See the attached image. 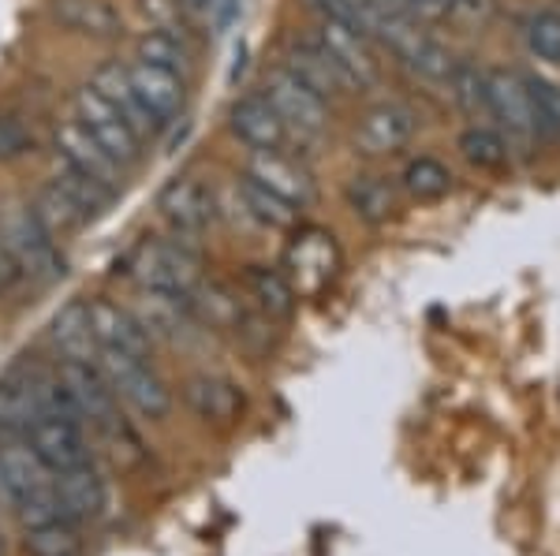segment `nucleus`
<instances>
[{"instance_id": "obj_25", "label": "nucleus", "mask_w": 560, "mask_h": 556, "mask_svg": "<svg viewBox=\"0 0 560 556\" xmlns=\"http://www.w3.org/2000/svg\"><path fill=\"white\" fill-rule=\"evenodd\" d=\"M49 340H52V347H57L60 363H94L97 340H94V329H90L86 303H68V307L52 318Z\"/></svg>"}, {"instance_id": "obj_39", "label": "nucleus", "mask_w": 560, "mask_h": 556, "mask_svg": "<svg viewBox=\"0 0 560 556\" xmlns=\"http://www.w3.org/2000/svg\"><path fill=\"white\" fill-rule=\"evenodd\" d=\"M34 150L31 128L12 113H0V161H20Z\"/></svg>"}, {"instance_id": "obj_6", "label": "nucleus", "mask_w": 560, "mask_h": 556, "mask_svg": "<svg viewBox=\"0 0 560 556\" xmlns=\"http://www.w3.org/2000/svg\"><path fill=\"white\" fill-rule=\"evenodd\" d=\"M325 52L340 64V71L351 79L355 90H377L382 86V60H377L374 38L355 23L345 20H322L318 34H314Z\"/></svg>"}, {"instance_id": "obj_34", "label": "nucleus", "mask_w": 560, "mask_h": 556, "mask_svg": "<svg viewBox=\"0 0 560 556\" xmlns=\"http://www.w3.org/2000/svg\"><path fill=\"white\" fill-rule=\"evenodd\" d=\"M52 179H57V184L65 187V191L71 194V199H75L79 205H83L90 221H97V217H102V213L113 210V202H116V191H113V187L97 184L94 176L79 173V168L65 165V161H60V165H57V176H52Z\"/></svg>"}, {"instance_id": "obj_26", "label": "nucleus", "mask_w": 560, "mask_h": 556, "mask_svg": "<svg viewBox=\"0 0 560 556\" xmlns=\"http://www.w3.org/2000/svg\"><path fill=\"white\" fill-rule=\"evenodd\" d=\"M236 199L243 205V213H247L250 221H258L261 228H295L300 224V205H292L288 199H280V194H273L269 187H261L258 179L243 176L236 179Z\"/></svg>"}, {"instance_id": "obj_13", "label": "nucleus", "mask_w": 560, "mask_h": 556, "mask_svg": "<svg viewBox=\"0 0 560 556\" xmlns=\"http://www.w3.org/2000/svg\"><path fill=\"white\" fill-rule=\"evenodd\" d=\"M90 86H94L97 94H102L105 102L131 123V131L139 134L142 142L158 139L161 128H165V123L158 120V113L142 102V94L135 90L131 75H128V64H120V60H108V64L97 68L94 79H90Z\"/></svg>"}, {"instance_id": "obj_1", "label": "nucleus", "mask_w": 560, "mask_h": 556, "mask_svg": "<svg viewBox=\"0 0 560 556\" xmlns=\"http://www.w3.org/2000/svg\"><path fill=\"white\" fill-rule=\"evenodd\" d=\"M0 244L12 255L15 269L34 276V281L49 284L57 276H65V258L57 250V239L38 224V217L31 213V202H8L0 210Z\"/></svg>"}, {"instance_id": "obj_35", "label": "nucleus", "mask_w": 560, "mask_h": 556, "mask_svg": "<svg viewBox=\"0 0 560 556\" xmlns=\"http://www.w3.org/2000/svg\"><path fill=\"white\" fill-rule=\"evenodd\" d=\"M23 545L31 556H79L83 553L79 523H71V519H52V523H45V527H31Z\"/></svg>"}, {"instance_id": "obj_9", "label": "nucleus", "mask_w": 560, "mask_h": 556, "mask_svg": "<svg viewBox=\"0 0 560 556\" xmlns=\"http://www.w3.org/2000/svg\"><path fill=\"white\" fill-rule=\"evenodd\" d=\"M158 210H161V217L168 221V228H173L176 236H187V239L202 236L217 217L213 191L198 176L168 179L165 191L158 194Z\"/></svg>"}, {"instance_id": "obj_29", "label": "nucleus", "mask_w": 560, "mask_h": 556, "mask_svg": "<svg viewBox=\"0 0 560 556\" xmlns=\"http://www.w3.org/2000/svg\"><path fill=\"white\" fill-rule=\"evenodd\" d=\"M191 310H195V318L206 321V326L232 329V333H236L243 314H247L240 303V295L232 288H224V284H202V281H198L191 292Z\"/></svg>"}, {"instance_id": "obj_37", "label": "nucleus", "mask_w": 560, "mask_h": 556, "mask_svg": "<svg viewBox=\"0 0 560 556\" xmlns=\"http://www.w3.org/2000/svg\"><path fill=\"white\" fill-rule=\"evenodd\" d=\"M530 102H535L538 139H560V86L541 75H527Z\"/></svg>"}, {"instance_id": "obj_42", "label": "nucleus", "mask_w": 560, "mask_h": 556, "mask_svg": "<svg viewBox=\"0 0 560 556\" xmlns=\"http://www.w3.org/2000/svg\"><path fill=\"white\" fill-rule=\"evenodd\" d=\"M20 276V269H15V262H12V255L4 250V244H0V288H8V284Z\"/></svg>"}, {"instance_id": "obj_33", "label": "nucleus", "mask_w": 560, "mask_h": 556, "mask_svg": "<svg viewBox=\"0 0 560 556\" xmlns=\"http://www.w3.org/2000/svg\"><path fill=\"white\" fill-rule=\"evenodd\" d=\"M400 184L415 202H441L445 194H453V173L438 157H415L404 168Z\"/></svg>"}, {"instance_id": "obj_40", "label": "nucleus", "mask_w": 560, "mask_h": 556, "mask_svg": "<svg viewBox=\"0 0 560 556\" xmlns=\"http://www.w3.org/2000/svg\"><path fill=\"white\" fill-rule=\"evenodd\" d=\"M179 4L187 8L191 20H202L206 26H213V31H224L240 12V0H179Z\"/></svg>"}, {"instance_id": "obj_12", "label": "nucleus", "mask_w": 560, "mask_h": 556, "mask_svg": "<svg viewBox=\"0 0 560 556\" xmlns=\"http://www.w3.org/2000/svg\"><path fill=\"white\" fill-rule=\"evenodd\" d=\"M52 486H57V474L45 468L31 441L0 445V505L15 512V505H23L26 497Z\"/></svg>"}, {"instance_id": "obj_15", "label": "nucleus", "mask_w": 560, "mask_h": 556, "mask_svg": "<svg viewBox=\"0 0 560 556\" xmlns=\"http://www.w3.org/2000/svg\"><path fill=\"white\" fill-rule=\"evenodd\" d=\"M86 314H90V329H94V340H97V352H124V355L150 358L153 336L142 329L135 310L120 307V303H113V299H94V303H86Z\"/></svg>"}, {"instance_id": "obj_24", "label": "nucleus", "mask_w": 560, "mask_h": 556, "mask_svg": "<svg viewBox=\"0 0 560 556\" xmlns=\"http://www.w3.org/2000/svg\"><path fill=\"white\" fill-rule=\"evenodd\" d=\"M31 213L38 217V224H42L45 232H49L52 239H68V236H75V232H83L86 224H90L86 210L75 199H71V194L57 184V179H49V184H42L38 191H34Z\"/></svg>"}, {"instance_id": "obj_28", "label": "nucleus", "mask_w": 560, "mask_h": 556, "mask_svg": "<svg viewBox=\"0 0 560 556\" xmlns=\"http://www.w3.org/2000/svg\"><path fill=\"white\" fill-rule=\"evenodd\" d=\"M247 292L250 299H255V307L266 314L269 321H284L295 314V288L288 284L284 273H277V269L269 265H250L247 269Z\"/></svg>"}, {"instance_id": "obj_8", "label": "nucleus", "mask_w": 560, "mask_h": 556, "mask_svg": "<svg viewBox=\"0 0 560 556\" xmlns=\"http://www.w3.org/2000/svg\"><path fill=\"white\" fill-rule=\"evenodd\" d=\"M490 83V116L501 120V128L509 131L512 142L527 146L538 139V120H535V102H530L527 75L512 68H490L486 71Z\"/></svg>"}, {"instance_id": "obj_23", "label": "nucleus", "mask_w": 560, "mask_h": 556, "mask_svg": "<svg viewBox=\"0 0 560 556\" xmlns=\"http://www.w3.org/2000/svg\"><path fill=\"white\" fill-rule=\"evenodd\" d=\"M52 15L60 26L94 42H113L124 34V20L108 0H52Z\"/></svg>"}, {"instance_id": "obj_27", "label": "nucleus", "mask_w": 560, "mask_h": 556, "mask_svg": "<svg viewBox=\"0 0 560 556\" xmlns=\"http://www.w3.org/2000/svg\"><path fill=\"white\" fill-rule=\"evenodd\" d=\"M348 205L363 224H374L382 228L396 217V187L388 184L385 176H374V173H363V176H351L348 184Z\"/></svg>"}, {"instance_id": "obj_32", "label": "nucleus", "mask_w": 560, "mask_h": 556, "mask_svg": "<svg viewBox=\"0 0 560 556\" xmlns=\"http://www.w3.org/2000/svg\"><path fill=\"white\" fill-rule=\"evenodd\" d=\"M135 60H147V64L173 68L179 75H187V71L195 68V45L184 38H173V34L147 31L135 42Z\"/></svg>"}, {"instance_id": "obj_10", "label": "nucleus", "mask_w": 560, "mask_h": 556, "mask_svg": "<svg viewBox=\"0 0 560 556\" xmlns=\"http://www.w3.org/2000/svg\"><path fill=\"white\" fill-rule=\"evenodd\" d=\"M280 64L292 71V75L300 79L306 90H314L325 105L337 102V97L359 94V90L351 86V79L340 71L337 60L325 52V45L318 38H295L284 49V60H280Z\"/></svg>"}, {"instance_id": "obj_3", "label": "nucleus", "mask_w": 560, "mask_h": 556, "mask_svg": "<svg viewBox=\"0 0 560 556\" xmlns=\"http://www.w3.org/2000/svg\"><path fill=\"white\" fill-rule=\"evenodd\" d=\"M97 370L113 385L120 400H128L142 418H168L173 411V392H168L165 378L139 355L124 352H97Z\"/></svg>"}, {"instance_id": "obj_41", "label": "nucleus", "mask_w": 560, "mask_h": 556, "mask_svg": "<svg viewBox=\"0 0 560 556\" xmlns=\"http://www.w3.org/2000/svg\"><path fill=\"white\" fill-rule=\"evenodd\" d=\"M493 15H497V0H456L448 23L467 26V31H482V26L493 23Z\"/></svg>"}, {"instance_id": "obj_19", "label": "nucleus", "mask_w": 560, "mask_h": 556, "mask_svg": "<svg viewBox=\"0 0 560 556\" xmlns=\"http://www.w3.org/2000/svg\"><path fill=\"white\" fill-rule=\"evenodd\" d=\"M229 128L240 142H247L250 150H284V142L292 139V131L284 128V120L277 116L273 105L266 97H240L229 113Z\"/></svg>"}, {"instance_id": "obj_5", "label": "nucleus", "mask_w": 560, "mask_h": 556, "mask_svg": "<svg viewBox=\"0 0 560 556\" xmlns=\"http://www.w3.org/2000/svg\"><path fill=\"white\" fill-rule=\"evenodd\" d=\"M261 90H266L261 97L273 105L277 116L284 120V128L292 134L318 139V134L329 128V105H325L314 90H306L284 64H273L261 75Z\"/></svg>"}, {"instance_id": "obj_16", "label": "nucleus", "mask_w": 560, "mask_h": 556, "mask_svg": "<svg viewBox=\"0 0 560 556\" xmlns=\"http://www.w3.org/2000/svg\"><path fill=\"white\" fill-rule=\"evenodd\" d=\"M57 150H60V161H65V165L94 176L97 184L113 187V191L124 187V165L116 157H108V150L79 120L57 123Z\"/></svg>"}, {"instance_id": "obj_36", "label": "nucleus", "mask_w": 560, "mask_h": 556, "mask_svg": "<svg viewBox=\"0 0 560 556\" xmlns=\"http://www.w3.org/2000/svg\"><path fill=\"white\" fill-rule=\"evenodd\" d=\"M523 38H527V49L535 52L538 60L560 68V12L557 8H538V12H530V20L523 23Z\"/></svg>"}, {"instance_id": "obj_11", "label": "nucleus", "mask_w": 560, "mask_h": 556, "mask_svg": "<svg viewBox=\"0 0 560 556\" xmlns=\"http://www.w3.org/2000/svg\"><path fill=\"white\" fill-rule=\"evenodd\" d=\"M26 441H31V448L42 456V463L52 474H65V471H75V468H83V463H90L83 423H75V418L42 415L38 423L26 429Z\"/></svg>"}, {"instance_id": "obj_2", "label": "nucleus", "mask_w": 560, "mask_h": 556, "mask_svg": "<svg viewBox=\"0 0 560 556\" xmlns=\"http://www.w3.org/2000/svg\"><path fill=\"white\" fill-rule=\"evenodd\" d=\"M131 281L150 292L191 295L198 276V250L187 244V236L173 239H147L131 255Z\"/></svg>"}, {"instance_id": "obj_20", "label": "nucleus", "mask_w": 560, "mask_h": 556, "mask_svg": "<svg viewBox=\"0 0 560 556\" xmlns=\"http://www.w3.org/2000/svg\"><path fill=\"white\" fill-rule=\"evenodd\" d=\"M57 493L71 523H94L108 508V482L94 463H83V468H75V471L57 474Z\"/></svg>"}, {"instance_id": "obj_4", "label": "nucleus", "mask_w": 560, "mask_h": 556, "mask_svg": "<svg viewBox=\"0 0 560 556\" xmlns=\"http://www.w3.org/2000/svg\"><path fill=\"white\" fill-rule=\"evenodd\" d=\"M340 273V247L325 228H300L284 250V276L300 299L318 295L337 281Z\"/></svg>"}, {"instance_id": "obj_31", "label": "nucleus", "mask_w": 560, "mask_h": 556, "mask_svg": "<svg viewBox=\"0 0 560 556\" xmlns=\"http://www.w3.org/2000/svg\"><path fill=\"white\" fill-rule=\"evenodd\" d=\"M509 142H504L501 131L486 128V123H475V128H467L459 134V154L471 168H482V173H501L504 165H509Z\"/></svg>"}, {"instance_id": "obj_21", "label": "nucleus", "mask_w": 560, "mask_h": 556, "mask_svg": "<svg viewBox=\"0 0 560 556\" xmlns=\"http://www.w3.org/2000/svg\"><path fill=\"white\" fill-rule=\"evenodd\" d=\"M128 75L135 90L142 94V102L158 113L161 123H168L173 116L184 113L187 105V75H179L173 68H158V64H147V60H131L128 64Z\"/></svg>"}, {"instance_id": "obj_30", "label": "nucleus", "mask_w": 560, "mask_h": 556, "mask_svg": "<svg viewBox=\"0 0 560 556\" xmlns=\"http://www.w3.org/2000/svg\"><path fill=\"white\" fill-rule=\"evenodd\" d=\"M448 94L459 105V113L471 116V120H493L490 116V83H486V71L471 64V60H456L453 75H448Z\"/></svg>"}, {"instance_id": "obj_38", "label": "nucleus", "mask_w": 560, "mask_h": 556, "mask_svg": "<svg viewBox=\"0 0 560 556\" xmlns=\"http://www.w3.org/2000/svg\"><path fill=\"white\" fill-rule=\"evenodd\" d=\"M139 12L142 20L150 23V31H161V34H173V38H184L191 42V26L195 20L187 15V8L179 0H139Z\"/></svg>"}, {"instance_id": "obj_7", "label": "nucleus", "mask_w": 560, "mask_h": 556, "mask_svg": "<svg viewBox=\"0 0 560 556\" xmlns=\"http://www.w3.org/2000/svg\"><path fill=\"white\" fill-rule=\"evenodd\" d=\"M75 120L83 123V128L108 150V157H116L124 168L139 165L142 139L131 131V123L124 120V116L116 113L113 105H108L90 83L83 90H75Z\"/></svg>"}, {"instance_id": "obj_17", "label": "nucleus", "mask_w": 560, "mask_h": 556, "mask_svg": "<svg viewBox=\"0 0 560 556\" xmlns=\"http://www.w3.org/2000/svg\"><path fill=\"white\" fill-rule=\"evenodd\" d=\"M247 176L258 179L261 187H269V191L280 194V199H288L292 205H300V210H306V205L318 199L311 173H306L300 161L284 157L280 150H250Z\"/></svg>"}, {"instance_id": "obj_14", "label": "nucleus", "mask_w": 560, "mask_h": 556, "mask_svg": "<svg viewBox=\"0 0 560 556\" xmlns=\"http://www.w3.org/2000/svg\"><path fill=\"white\" fill-rule=\"evenodd\" d=\"M415 139V113L400 102H382L363 113L355 128V150L366 157H393Z\"/></svg>"}, {"instance_id": "obj_22", "label": "nucleus", "mask_w": 560, "mask_h": 556, "mask_svg": "<svg viewBox=\"0 0 560 556\" xmlns=\"http://www.w3.org/2000/svg\"><path fill=\"white\" fill-rule=\"evenodd\" d=\"M135 318L142 321V329L153 340H179L187 333V326L195 321L191 295H173V292H150L139 288V303H135Z\"/></svg>"}, {"instance_id": "obj_18", "label": "nucleus", "mask_w": 560, "mask_h": 556, "mask_svg": "<svg viewBox=\"0 0 560 556\" xmlns=\"http://www.w3.org/2000/svg\"><path fill=\"white\" fill-rule=\"evenodd\" d=\"M184 400L198 418H206L213 426H232L247 407V397H243L240 385L221 378V374H195L184 385Z\"/></svg>"}]
</instances>
